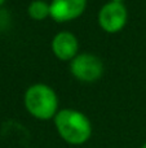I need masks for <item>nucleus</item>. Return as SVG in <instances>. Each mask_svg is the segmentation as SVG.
I'll return each instance as SVG.
<instances>
[{
	"label": "nucleus",
	"instance_id": "nucleus-9",
	"mask_svg": "<svg viewBox=\"0 0 146 148\" xmlns=\"http://www.w3.org/2000/svg\"><path fill=\"white\" fill-rule=\"evenodd\" d=\"M141 148H146V143H145V144H144V146H142Z\"/></svg>",
	"mask_w": 146,
	"mask_h": 148
},
{
	"label": "nucleus",
	"instance_id": "nucleus-8",
	"mask_svg": "<svg viewBox=\"0 0 146 148\" xmlns=\"http://www.w3.org/2000/svg\"><path fill=\"white\" fill-rule=\"evenodd\" d=\"M113 1H118V3H122L123 0H113Z\"/></svg>",
	"mask_w": 146,
	"mask_h": 148
},
{
	"label": "nucleus",
	"instance_id": "nucleus-3",
	"mask_svg": "<svg viewBox=\"0 0 146 148\" xmlns=\"http://www.w3.org/2000/svg\"><path fill=\"white\" fill-rule=\"evenodd\" d=\"M103 66L97 56L83 53L76 56L71 62V73L84 82H95L102 75Z\"/></svg>",
	"mask_w": 146,
	"mask_h": 148
},
{
	"label": "nucleus",
	"instance_id": "nucleus-10",
	"mask_svg": "<svg viewBox=\"0 0 146 148\" xmlns=\"http://www.w3.org/2000/svg\"><path fill=\"white\" fill-rule=\"evenodd\" d=\"M3 3H4V0H0V4H3Z\"/></svg>",
	"mask_w": 146,
	"mask_h": 148
},
{
	"label": "nucleus",
	"instance_id": "nucleus-2",
	"mask_svg": "<svg viewBox=\"0 0 146 148\" xmlns=\"http://www.w3.org/2000/svg\"><path fill=\"white\" fill-rule=\"evenodd\" d=\"M25 104L34 117L49 120L57 110V97L51 87L45 84H35L26 92Z\"/></svg>",
	"mask_w": 146,
	"mask_h": 148
},
{
	"label": "nucleus",
	"instance_id": "nucleus-6",
	"mask_svg": "<svg viewBox=\"0 0 146 148\" xmlns=\"http://www.w3.org/2000/svg\"><path fill=\"white\" fill-rule=\"evenodd\" d=\"M52 49L54 55L61 60H70L78 51V42L72 34L59 33L52 42Z\"/></svg>",
	"mask_w": 146,
	"mask_h": 148
},
{
	"label": "nucleus",
	"instance_id": "nucleus-5",
	"mask_svg": "<svg viewBox=\"0 0 146 148\" xmlns=\"http://www.w3.org/2000/svg\"><path fill=\"white\" fill-rule=\"evenodd\" d=\"M85 0H53L51 16L58 22H65L79 17L85 9Z\"/></svg>",
	"mask_w": 146,
	"mask_h": 148
},
{
	"label": "nucleus",
	"instance_id": "nucleus-1",
	"mask_svg": "<svg viewBox=\"0 0 146 148\" xmlns=\"http://www.w3.org/2000/svg\"><path fill=\"white\" fill-rule=\"evenodd\" d=\"M57 131L65 142L74 146L83 144L91 138L92 126L83 113L72 109H64L54 118Z\"/></svg>",
	"mask_w": 146,
	"mask_h": 148
},
{
	"label": "nucleus",
	"instance_id": "nucleus-4",
	"mask_svg": "<svg viewBox=\"0 0 146 148\" xmlns=\"http://www.w3.org/2000/svg\"><path fill=\"white\" fill-rule=\"evenodd\" d=\"M101 27L107 33H116L123 29L127 21V10L122 3L111 1L100 10L98 16Z\"/></svg>",
	"mask_w": 146,
	"mask_h": 148
},
{
	"label": "nucleus",
	"instance_id": "nucleus-7",
	"mask_svg": "<svg viewBox=\"0 0 146 148\" xmlns=\"http://www.w3.org/2000/svg\"><path fill=\"white\" fill-rule=\"evenodd\" d=\"M28 14L34 20H44L51 14V5L45 4L40 0H36V1L31 3L28 7Z\"/></svg>",
	"mask_w": 146,
	"mask_h": 148
}]
</instances>
